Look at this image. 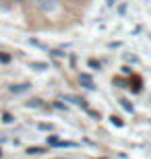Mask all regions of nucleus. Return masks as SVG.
Returning <instances> with one entry per match:
<instances>
[{
  "label": "nucleus",
  "mask_w": 151,
  "mask_h": 159,
  "mask_svg": "<svg viewBox=\"0 0 151 159\" xmlns=\"http://www.w3.org/2000/svg\"><path fill=\"white\" fill-rule=\"evenodd\" d=\"M0 157H2V151H0Z\"/></svg>",
  "instance_id": "obj_14"
},
{
  "label": "nucleus",
  "mask_w": 151,
  "mask_h": 159,
  "mask_svg": "<svg viewBox=\"0 0 151 159\" xmlns=\"http://www.w3.org/2000/svg\"><path fill=\"white\" fill-rule=\"evenodd\" d=\"M37 2V8L41 12H52L56 8V0H35Z\"/></svg>",
  "instance_id": "obj_1"
},
{
  "label": "nucleus",
  "mask_w": 151,
  "mask_h": 159,
  "mask_svg": "<svg viewBox=\"0 0 151 159\" xmlns=\"http://www.w3.org/2000/svg\"><path fill=\"white\" fill-rule=\"evenodd\" d=\"M120 106H124V110H126V112H133V106H130V101L120 99Z\"/></svg>",
  "instance_id": "obj_7"
},
{
  "label": "nucleus",
  "mask_w": 151,
  "mask_h": 159,
  "mask_svg": "<svg viewBox=\"0 0 151 159\" xmlns=\"http://www.w3.org/2000/svg\"><path fill=\"white\" fill-rule=\"evenodd\" d=\"M31 66H33V68H37V70H46V68H48V64H44V62H33Z\"/></svg>",
  "instance_id": "obj_8"
},
{
  "label": "nucleus",
  "mask_w": 151,
  "mask_h": 159,
  "mask_svg": "<svg viewBox=\"0 0 151 159\" xmlns=\"http://www.w3.org/2000/svg\"><path fill=\"white\" fill-rule=\"evenodd\" d=\"M44 153H46L44 147H29L27 149V155H44Z\"/></svg>",
  "instance_id": "obj_4"
},
{
  "label": "nucleus",
  "mask_w": 151,
  "mask_h": 159,
  "mask_svg": "<svg viewBox=\"0 0 151 159\" xmlns=\"http://www.w3.org/2000/svg\"><path fill=\"white\" fill-rule=\"evenodd\" d=\"M112 120V122H114V124H116V126H122V122H120V120H118V118H110Z\"/></svg>",
  "instance_id": "obj_12"
},
{
  "label": "nucleus",
  "mask_w": 151,
  "mask_h": 159,
  "mask_svg": "<svg viewBox=\"0 0 151 159\" xmlns=\"http://www.w3.org/2000/svg\"><path fill=\"white\" fill-rule=\"evenodd\" d=\"M40 128H41V130H50L52 126H50V124H40Z\"/></svg>",
  "instance_id": "obj_11"
},
{
  "label": "nucleus",
  "mask_w": 151,
  "mask_h": 159,
  "mask_svg": "<svg viewBox=\"0 0 151 159\" xmlns=\"http://www.w3.org/2000/svg\"><path fill=\"white\" fill-rule=\"evenodd\" d=\"M4 122H6V124L12 122V116H11V114H4Z\"/></svg>",
  "instance_id": "obj_10"
},
{
  "label": "nucleus",
  "mask_w": 151,
  "mask_h": 159,
  "mask_svg": "<svg viewBox=\"0 0 151 159\" xmlns=\"http://www.w3.org/2000/svg\"><path fill=\"white\" fill-rule=\"evenodd\" d=\"M11 2H25V0H11Z\"/></svg>",
  "instance_id": "obj_13"
},
{
  "label": "nucleus",
  "mask_w": 151,
  "mask_h": 159,
  "mask_svg": "<svg viewBox=\"0 0 151 159\" xmlns=\"http://www.w3.org/2000/svg\"><path fill=\"white\" fill-rule=\"evenodd\" d=\"M11 60H12V56H8L6 52H0V62H2V64H8Z\"/></svg>",
  "instance_id": "obj_6"
},
{
  "label": "nucleus",
  "mask_w": 151,
  "mask_h": 159,
  "mask_svg": "<svg viewBox=\"0 0 151 159\" xmlns=\"http://www.w3.org/2000/svg\"><path fill=\"white\" fill-rule=\"evenodd\" d=\"M41 103H44L41 99H29L25 106H27V107H41Z\"/></svg>",
  "instance_id": "obj_5"
},
{
  "label": "nucleus",
  "mask_w": 151,
  "mask_h": 159,
  "mask_svg": "<svg viewBox=\"0 0 151 159\" xmlns=\"http://www.w3.org/2000/svg\"><path fill=\"white\" fill-rule=\"evenodd\" d=\"M29 87H31L29 83H21V85H11V87H8V91H11V93H25Z\"/></svg>",
  "instance_id": "obj_2"
},
{
  "label": "nucleus",
  "mask_w": 151,
  "mask_h": 159,
  "mask_svg": "<svg viewBox=\"0 0 151 159\" xmlns=\"http://www.w3.org/2000/svg\"><path fill=\"white\" fill-rule=\"evenodd\" d=\"M60 159H66V157H60Z\"/></svg>",
  "instance_id": "obj_15"
},
{
  "label": "nucleus",
  "mask_w": 151,
  "mask_h": 159,
  "mask_svg": "<svg viewBox=\"0 0 151 159\" xmlns=\"http://www.w3.org/2000/svg\"><path fill=\"white\" fill-rule=\"evenodd\" d=\"M54 107H58V110H66V106H64V103H60V101H56V103H54Z\"/></svg>",
  "instance_id": "obj_9"
},
{
  "label": "nucleus",
  "mask_w": 151,
  "mask_h": 159,
  "mask_svg": "<svg viewBox=\"0 0 151 159\" xmlns=\"http://www.w3.org/2000/svg\"><path fill=\"white\" fill-rule=\"evenodd\" d=\"M79 81H81V85H83L85 89H95V85H93L91 77H87V75H81V77H79Z\"/></svg>",
  "instance_id": "obj_3"
}]
</instances>
